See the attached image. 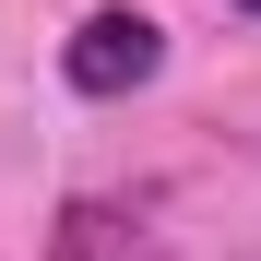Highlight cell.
<instances>
[{"instance_id": "obj_1", "label": "cell", "mask_w": 261, "mask_h": 261, "mask_svg": "<svg viewBox=\"0 0 261 261\" xmlns=\"http://www.w3.org/2000/svg\"><path fill=\"white\" fill-rule=\"evenodd\" d=\"M60 71H71V95H143V83L166 71V24H154V12H130V0H107V12H83V24H71Z\"/></svg>"}, {"instance_id": "obj_2", "label": "cell", "mask_w": 261, "mask_h": 261, "mask_svg": "<svg viewBox=\"0 0 261 261\" xmlns=\"http://www.w3.org/2000/svg\"><path fill=\"white\" fill-rule=\"evenodd\" d=\"M48 261H154V202H119V190H83V202H60Z\"/></svg>"}, {"instance_id": "obj_3", "label": "cell", "mask_w": 261, "mask_h": 261, "mask_svg": "<svg viewBox=\"0 0 261 261\" xmlns=\"http://www.w3.org/2000/svg\"><path fill=\"white\" fill-rule=\"evenodd\" d=\"M238 12H261V0H238Z\"/></svg>"}]
</instances>
